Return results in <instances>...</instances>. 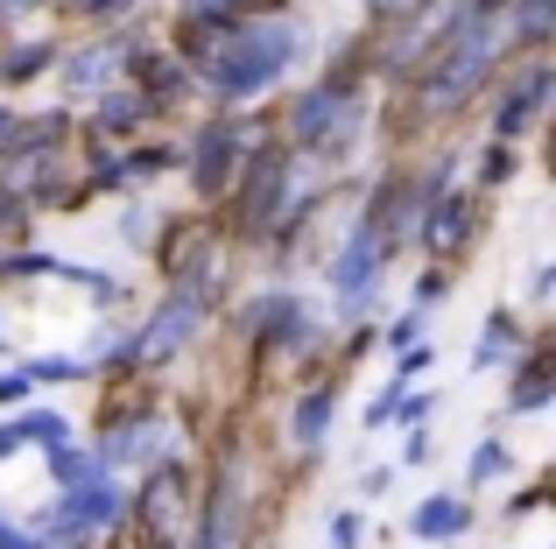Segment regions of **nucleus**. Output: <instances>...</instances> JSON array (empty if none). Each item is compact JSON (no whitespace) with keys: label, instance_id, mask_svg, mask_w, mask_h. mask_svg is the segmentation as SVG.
Wrapping results in <instances>:
<instances>
[{"label":"nucleus","instance_id":"nucleus-1","mask_svg":"<svg viewBox=\"0 0 556 549\" xmlns=\"http://www.w3.org/2000/svg\"><path fill=\"white\" fill-rule=\"evenodd\" d=\"M311 50V22L303 14H261V22L232 28V36H204V28H177V64L190 71V85L218 99V106H254L261 92L289 78Z\"/></svg>","mask_w":556,"mask_h":549},{"label":"nucleus","instance_id":"nucleus-2","mask_svg":"<svg viewBox=\"0 0 556 549\" xmlns=\"http://www.w3.org/2000/svg\"><path fill=\"white\" fill-rule=\"evenodd\" d=\"M28 522H36V549H78L92 536H121L127 528V486L121 480H85L71 494H56L50 508H36Z\"/></svg>","mask_w":556,"mask_h":549},{"label":"nucleus","instance_id":"nucleus-3","mask_svg":"<svg viewBox=\"0 0 556 549\" xmlns=\"http://www.w3.org/2000/svg\"><path fill=\"white\" fill-rule=\"evenodd\" d=\"M232 226H240V240H268L275 219L289 212V197H296V177H289V149H275V141H254V155H247L240 183H232Z\"/></svg>","mask_w":556,"mask_h":549},{"label":"nucleus","instance_id":"nucleus-4","mask_svg":"<svg viewBox=\"0 0 556 549\" xmlns=\"http://www.w3.org/2000/svg\"><path fill=\"white\" fill-rule=\"evenodd\" d=\"M127 522H135L141 549H177L190 528V465L184 458H155L141 494H127Z\"/></svg>","mask_w":556,"mask_h":549},{"label":"nucleus","instance_id":"nucleus-5","mask_svg":"<svg viewBox=\"0 0 556 549\" xmlns=\"http://www.w3.org/2000/svg\"><path fill=\"white\" fill-rule=\"evenodd\" d=\"M254 120H204L198 135H190V149H184V177H190V191L198 197H226L232 183H240V169H247V155H254Z\"/></svg>","mask_w":556,"mask_h":549},{"label":"nucleus","instance_id":"nucleus-6","mask_svg":"<svg viewBox=\"0 0 556 549\" xmlns=\"http://www.w3.org/2000/svg\"><path fill=\"white\" fill-rule=\"evenodd\" d=\"M212 317V289H169L163 303L149 310V324L127 339V367H169V359L190 353V339Z\"/></svg>","mask_w":556,"mask_h":549},{"label":"nucleus","instance_id":"nucleus-7","mask_svg":"<svg viewBox=\"0 0 556 549\" xmlns=\"http://www.w3.org/2000/svg\"><path fill=\"white\" fill-rule=\"evenodd\" d=\"M549 85H556V71H549V56H529V64L515 71V78L501 85V99H493V135L486 141H529L535 127H543V106H549Z\"/></svg>","mask_w":556,"mask_h":549},{"label":"nucleus","instance_id":"nucleus-8","mask_svg":"<svg viewBox=\"0 0 556 549\" xmlns=\"http://www.w3.org/2000/svg\"><path fill=\"white\" fill-rule=\"evenodd\" d=\"M247 331H254L261 353H311L317 345V317L296 289H261V296L247 303Z\"/></svg>","mask_w":556,"mask_h":549},{"label":"nucleus","instance_id":"nucleus-9","mask_svg":"<svg viewBox=\"0 0 556 549\" xmlns=\"http://www.w3.org/2000/svg\"><path fill=\"white\" fill-rule=\"evenodd\" d=\"M472 226H479L472 191H444L416 219V240H422V254H430V261H444V254H465V247H472Z\"/></svg>","mask_w":556,"mask_h":549},{"label":"nucleus","instance_id":"nucleus-10","mask_svg":"<svg viewBox=\"0 0 556 549\" xmlns=\"http://www.w3.org/2000/svg\"><path fill=\"white\" fill-rule=\"evenodd\" d=\"M549 395H556V353H549V339H529L515 373H507V416H543Z\"/></svg>","mask_w":556,"mask_h":549},{"label":"nucleus","instance_id":"nucleus-11","mask_svg":"<svg viewBox=\"0 0 556 549\" xmlns=\"http://www.w3.org/2000/svg\"><path fill=\"white\" fill-rule=\"evenodd\" d=\"M127 50H135V42L127 36H106V42H85V50H71V56H56V64H64V92L71 99H106V85L121 78V64H127Z\"/></svg>","mask_w":556,"mask_h":549},{"label":"nucleus","instance_id":"nucleus-12","mask_svg":"<svg viewBox=\"0 0 556 549\" xmlns=\"http://www.w3.org/2000/svg\"><path fill=\"white\" fill-rule=\"evenodd\" d=\"M479 528V508L465 494H422L416 514H408V536L416 542H465Z\"/></svg>","mask_w":556,"mask_h":549},{"label":"nucleus","instance_id":"nucleus-13","mask_svg":"<svg viewBox=\"0 0 556 549\" xmlns=\"http://www.w3.org/2000/svg\"><path fill=\"white\" fill-rule=\"evenodd\" d=\"M127 71H135V92L149 99V106H177V99L190 92V71L169 50H141L135 42V50H127Z\"/></svg>","mask_w":556,"mask_h":549},{"label":"nucleus","instance_id":"nucleus-14","mask_svg":"<svg viewBox=\"0 0 556 549\" xmlns=\"http://www.w3.org/2000/svg\"><path fill=\"white\" fill-rule=\"evenodd\" d=\"M331 423H339V373L317 387H303V401L289 409V437L303 444V451H317V444L331 437Z\"/></svg>","mask_w":556,"mask_h":549},{"label":"nucleus","instance_id":"nucleus-15","mask_svg":"<svg viewBox=\"0 0 556 549\" xmlns=\"http://www.w3.org/2000/svg\"><path fill=\"white\" fill-rule=\"evenodd\" d=\"M261 14H282V0H184V28H204V36H232Z\"/></svg>","mask_w":556,"mask_h":549},{"label":"nucleus","instance_id":"nucleus-16","mask_svg":"<svg viewBox=\"0 0 556 549\" xmlns=\"http://www.w3.org/2000/svg\"><path fill=\"white\" fill-rule=\"evenodd\" d=\"M521 345H529V324H521L515 310H493L486 324H479V345H472V373H493V367H515Z\"/></svg>","mask_w":556,"mask_h":549},{"label":"nucleus","instance_id":"nucleus-17","mask_svg":"<svg viewBox=\"0 0 556 549\" xmlns=\"http://www.w3.org/2000/svg\"><path fill=\"white\" fill-rule=\"evenodd\" d=\"M64 135H71V113L56 106V113H28V120H14V135H8V163H28V155H42V149H64Z\"/></svg>","mask_w":556,"mask_h":549},{"label":"nucleus","instance_id":"nucleus-18","mask_svg":"<svg viewBox=\"0 0 556 549\" xmlns=\"http://www.w3.org/2000/svg\"><path fill=\"white\" fill-rule=\"evenodd\" d=\"M56 56H64V50H56L50 36H22V42H8V50H0V85H36L42 71L56 64Z\"/></svg>","mask_w":556,"mask_h":549},{"label":"nucleus","instance_id":"nucleus-19","mask_svg":"<svg viewBox=\"0 0 556 549\" xmlns=\"http://www.w3.org/2000/svg\"><path fill=\"white\" fill-rule=\"evenodd\" d=\"M149 113L155 106L141 92H106V99H99V113H92V135H141Z\"/></svg>","mask_w":556,"mask_h":549},{"label":"nucleus","instance_id":"nucleus-20","mask_svg":"<svg viewBox=\"0 0 556 549\" xmlns=\"http://www.w3.org/2000/svg\"><path fill=\"white\" fill-rule=\"evenodd\" d=\"M501 480H515V444L507 437H479L472 465H465V486H501Z\"/></svg>","mask_w":556,"mask_h":549},{"label":"nucleus","instance_id":"nucleus-21","mask_svg":"<svg viewBox=\"0 0 556 549\" xmlns=\"http://www.w3.org/2000/svg\"><path fill=\"white\" fill-rule=\"evenodd\" d=\"M8 423H14V437L36 444V451H56V444H71V423H64L56 409H14Z\"/></svg>","mask_w":556,"mask_h":549},{"label":"nucleus","instance_id":"nucleus-22","mask_svg":"<svg viewBox=\"0 0 556 549\" xmlns=\"http://www.w3.org/2000/svg\"><path fill=\"white\" fill-rule=\"evenodd\" d=\"M42 472L56 480V494H71V486H85V480H106V472L92 465V451H78V444H56V451H42Z\"/></svg>","mask_w":556,"mask_h":549},{"label":"nucleus","instance_id":"nucleus-23","mask_svg":"<svg viewBox=\"0 0 556 549\" xmlns=\"http://www.w3.org/2000/svg\"><path fill=\"white\" fill-rule=\"evenodd\" d=\"M515 169H521V155L507 141H486L479 163H472V191H501V183H515Z\"/></svg>","mask_w":556,"mask_h":549},{"label":"nucleus","instance_id":"nucleus-24","mask_svg":"<svg viewBox=\"0 0 556 549\" xmlns=\"http://www.w3.org/2000/svg\"><path fill=\"white\" fill-rule=\"evenodd\" d=\"M22 381H28V387H64V381H92V359H64V353H56V359H28V367H22Z\"/></svg>","mask_w":556,"mask_h":549},{"label":"nucleus","instance_id":"nucleus-25","mask_svg":"<svg viewBox=\"0 0 556 549\" xmlns=\"http://www.w3.org/2000/svg\"><path fill=\"white\" fill-rule=\"evenodd\" d=\"M325 542L331 549H367V514H359V508H339L325 522Z\"/></svg>","mask_w":556,"mask_h":549},{"label":"nucleus","instance_id":"nucleus-26","mask_svg":"<svg viewBox=\"0 0 556 549\" xmlns=\"http://www.w3.org/2000/svg\"><path fill=\"white\" fill-rule=\"evenodd\" d=\"M402 395H408V387H374V401H367V409H359V423H367V430H388L394 423V409H402Z\"/></svg>","mask_w":556,"mask_h":549},{"label":"nucleus","instance_id":"nucleus-27","mask_svg":"<svg viewBox=\"0 0 556 549\" xmlns=\"http://www.w3.org/2000/svg\"><path fill=\"white\" fill-rule=\"evenodd\" d=\"M22 226H28V197L14 183H0V240H22Z\"/></svg>","mask_w":556,"mask_h":549},{"label":"nucleus","instance_id":"nucleus-28","mask_svg":"<svg viewBox=\"0 0 556 549\" xmlns=\"http://www.w3.org/2000/svg\"><path fill=\"white\" fill-rule=\"evenodd\" d=\"M135 8H141V0H71V14H85V22H99V28H106V22H127Z\"/></svg>","mask_w":556,"mask_h":549},{"label":"nucleus","instance_id":"nucleus-29","mask_svg":"<svg viewBox=\"0 0 556 549\" xmlns=\"http://www.w3.org/2000/svg\"><path fill=\"white\" fill-rule=\"evenodd\" d=\"M444 296H451V268L430 261V268H422V282H416V310H437Z\"/></svg>","mask_w":556,"mask_h":549},{"label":"nucleus","instance_id":"nucleus-30","mask_svg":"<svg viewBox=\"0 0 556 549\" xmlns=\"http://www.w3.org/2000/svg\"><path fill=\"white\" fill-rule=\"evenodd\" d=\"M121 233H127V247H149V233H163V212H155V205H135L121 219Z\"/></svg>","mask_w":556,"mask_h":549},{"label":"nucleus","instance_id":"nucleus-31","mask_svg":"<svg viewBox=\"0 0 556 549\" xmlns=\"http://www.w3.org/2000/svg\"><path fill=\"white\" fill-rule=\"evenodd\" d=\"M437 409H444L437 395H416V387H408V395H402V409H394V423H408V430H430V416H437Z\"/></svg>","mask_w":556,"mask_h":549},{"label":"nucleus","instance_id":"nucleus-32","mask_svg":"<svg viewBox=\"0 0 556 549\" xmlns=\"http://www.w3.org/2000/svg\"><path fill=\"white\" fill-rule=\"evenodd\" d=\"M430 359H437V345H408V353H394V373H388V381H394V387H408L422 367H430Z\"/></svg>","mask_w":556,"mask_h":549},{"label":"nucleus","instance_id":"nucleus-33","mask_svg":"<svg viewBox=\"0 0 556 549\" xmlns=\"http://www.w3.org/2000/svg\"><path fill=\"white\" fill-rule=\"evenodd\" d=\"M408 345H422V310H408V317L388 324V353H408Z\"/></svg>","mask_w":556,"mask_h":549},{"label":"nucleus","instance_id":"nucleus-34","mask_svg":"<svg viewBox=\"0 0 556 549\" xmlns=\"http://www.w3.org/2000/svg\"><path fill=\"white\" fill-rule=\"evenodd\" d=\"M430 0H367V14L374 22H408V14H422Z\"/></svg>","mask_w":556,"mask_h":549},{"label":"nucleus","instance_id":"nucleus-35","mask_svg":"<svg viewBox=\"0 0 556 549\" xmlns=\"http://www.w3.org/2000/svg\"><path fill=\"white\" fill-rule=\"evenodd\" d=\"M28 395H36V387H28L22 373H0V409H22Z\"/></svg>","mask_w":556,"mask_h":549},{"label":"nucleus","instance_id":"nucleus-36","mask_svg":"<svg viewBox=\"0 0 556 549\" xmlns=\"http://www.w3.org/2000/svg\"><path fill=\"white\" fill-rule=\"evenodd\" d=\"M388 486H394V465H374L367 480H359V494H367V500H380V494H388Z\"/></svg>","mask_w":556,"mask_h":549},{"label":"nucleus","instance_id":"nucleus-37","mask_svg":"<svg viewBox=\"0 0 556 549\" xmlns=\"http://www.w3.org/2000/svg\"><path fill=\"white\" fill-rule=\"evenodd\" d=\"M402 458H408V465H422V458H430V430H408V444H402Z\"/></svg>","mask_w":556,"mask_h":549},{"label":"nucleus","instance_id":"nucleus-38","mask_svg":"<svg viewBox=\"0 0 556 549\" xmlns=\"http://www.w3.org/2000/svg\"><path fill=\"white\" fill-rule=\"evenodd\" d=\"M549 282H556V268L543 261V268H535V274H529V303H549Z\"/></svg>","mask_w":556,"mask_h":549},{"label":"nucleus","instance_id":"nucleus-39","mask_svg":"<svg viewBox=\"0 0 556 549\" xmlns=\"http://www.w3.org/2000/svg\"><path fill=\"white\" fill-rule=\"evenodd\" d=\"M50 8V0H0V22H8V14H42Z\"/></svg>","mask_w":556,"mask_h":549},{"label":"nucleus","instance_id":"nucleus-40","mask_svg":"<svg viewBox=\"0 0 556 549\" xmlns=\"http://www.w3.org/2000/svg\"><path fill=\"white\" fill-rule=\"evenodd\" d=\"M8 135H14V113H8V106H0V149H8Z\"/></svg>","mask_w":556,"mask_h":549},{"label":"nucleus","instance_id":"nucleus-41","mask_svg":"<svg viewBox=\"0 0 556 549\" xmlns=\"http://www.w3.org/2000/svg\"><path fill=\"white\" fill-rule=\"evenodd\" d=\"M0 353H8V331H0Z\"/></svg>","mask_w":556,"mask_h":549}]
</instances>
